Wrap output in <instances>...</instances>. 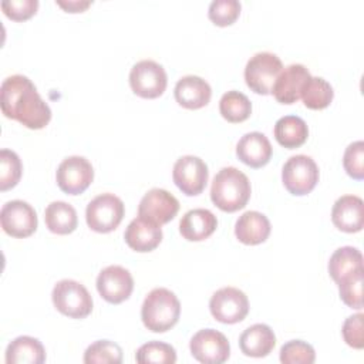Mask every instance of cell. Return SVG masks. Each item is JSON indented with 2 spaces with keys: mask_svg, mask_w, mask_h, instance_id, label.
Wrapping results in <instances>:
<instances>
[{
  "mask_svg": "<svg viewBox=\"0 0 364 364\" xmlns=\"http://www.w3.org/2000/svg\"><path fill=\"white\" fill-rule=\"evenodd\" d=\"M179 210L178 199L165 189L152 188L148 191L138 206V216L155 225L171 222Z\"/></svg>",
  "mask_w": 364,
  "mask_h": 364,
  "instance_id": "cell-15",
  "label": "cell"
},
{
  "mask_svg": "<svg viewBox=\"0 0 364 364\" xmlns=\"http://www.w3.org/2000/svg\"><path fill=\"white\" fill-rule=\"evenodd\" d=\"M46 350L40 340L30 336L14 338L6 348L7 364H43Z\"/></svg>",
  "mask_w": 364,
  "mask_h": 364,
  "instance_id": "cell-24",
  "label": "cell"
},
{
  "mask_svg": "<svg viewBox=\"0 0 364 364\" xmlns=\"http://www.w3.org/2000/svg\"><path fill=\"white\" fill-rule=\"evenodd\" d=\"M363 276L364 269L350 273L337 282L340 299L344 301V304L355 310L363 309Z\"/></svg>",
  "mask_w": 364,
  "mask_h": 364,
  "instance_id": "cell-32",
  "label": "cell"
},
{
  "mask_svg": "<svg viewBox=\"0 0 364 364\" xmlns=\"http://www.w3.org/2000/svg\"><path fill=\"white\" fill-rule=\"evenodd\" d=\"M125 243L135 252L145 253L154 250L162 240V229L159 225L135 218L129 222L124 233Z\"/></svg>",
  "mask_w": 364,
  "mask_h": 364,
  "instance_id": "cell-20",
  "label": "cell"
},
{
  "mask_svg": "<svg viewBox=\"0 0 364 364\" xmlns=\"http://www.w3.org/2000/svg\"><path fill=\"white\" fill-rule=\"evenodd\" d=\"M1 112L30 129H41L51 119L48 104L40 97L36 85L21 74L7 77L0 88Z\"/></svg>",
  "mask_w": 364,
  "mask_h": 364,
  "instance_id": "cell-1",
  "label": "cell"
},
{
  "mask_svg": "<svg viewBox=\"0 0 364 364\" xmlns=\"http://www.w3.org/2000/svg\"><path fill=\"white\" fill-rule=\"evenodd\" d=\"M135 360L141 364H173L176 361V351L171 344L154 340L142 344L136 350Z\"/></svg>",
  "mask_w": 364,
  "mask_h": 364,
  "instance_id": "cell-30",
  "label": "cell"
},
{
  "mask_svg": "<svg viewBox=\"0 0 364 364\" xmlns=\"http://www.w3.org/2000/svg\"><path fill=\"white\" fill-rule=\"evenodd\" d=\"M314 360V348L303 340H290L280 348V361L283 364H313Z\"/></svg>",
  "mask_w": 364,
  "mask_h": 364,
  "instance_id": "cell-34",
  "label": "cell"
},
{
  "mask_svg": "<svg viewBox=\"0 0 364 364\" xmlns=\"http://www.w3.org/2000/svg\"><path fill=\"white\" fill-rule=\"evenodd\" d=\"M276 346V336L273 330L263 323L247 327L239 337V347L247 357L262 358L272 353Z\"/></svg>",
  "mask_w": 364,
  "mask_h": 364,
  "instance_id": "cell-22",
  "label": "cell"
},
{
  "mask_svg": "<svg viewBox=\"0 0 364 364\" xmlns=\"http://www.w3.org/2000/svg\"><path fill=\"white\" fill-rule=\"evenodd\" d=\"M283 70L282 60L269 51L256 53L245 67V81L247 87L260 95L272 92V87Z\"/></svg>",
  "mask_w": 364,
  "mask_h": 364,
  "instance_id": "cell-6",
  "label": "cell"
},
{
  "mask_svg": "<svg viewBox=\"0 0 364 364\" xmlns=\"http://www.w3.org/2000/svg\"><path fill=\"white\" fill-rule=\"evenodd\" d=\"M361 269H364L363 255L357 247L353 246L338 247L328 260V273L336 283L347 274Z\"/></svg>",
  "mask_w": 364,
  "mask_h": 364,
  "instance_id": "cell-27",
  "label": "cell"
},
{
  "mask_svg": "<svg viewBox=\"0 0 364 364\" xmlns=\"http://www.w3.org/2000/svg\"><path fill=\"white\" fill-rule=\"evenodd\" d=\"M3 230L13 237H27L37 229L38 220L34 208L20 199L9 200L0 210Z\"/></svg>",
  "mask_w": 364,
  "mask_h": 364,
  "instance_id": "cell-13",
  "label": "cell"
},
{
  "mask_svg": "<svg viewBox=\"0 0 364 364\" xmlns=\"http://www.w3.org/2000/svg\"><path fill=\"white\" fill-rule=\"evenodd\" d=\"M173 94L181 107L188 109H199L209 104L212 88L208 81L198 75H185L178 80Z\"/></svg>",
  "mask_w": 364,
  "mask_h": 364,
  "instance_id": "cell-19",
  "label": "cell"
},
{
  "mask_svg": "<svg viewBox=\"0 0 364 364\" xmlns=\"http://www.w3.org/2000/svg\"><path fill=\"white\" fill-rule=\"evenodd\" d=\"M216 216L205 208L188 210L179 222V232L183 239L189 242H200L208 239L216 230Z\"/></svg>",
  "mask_w": 364,
  "mask_h": 364,
  "instance_id": "cell-21",
  "label": "cell"
},
{
  "mask_svg": "<svg viewBox=\"0 0 364 364\" xmlns=\"http://www.w3.org/2000/svg\"><path fill=\"white\" fill-rule=\"evenodd\" d=\"M209 171L203 159L195 155H185L176 159L172 169V179L179 191L188 196L202 193L208 183Z\"/></svg>",
  "mask_w": 364,
  "mask_h": 364,
  "instance_id": "cell-12",
  "label": "cell"
},
{
  "mask_svg": "<svg viewBox=\"0 0 364 364\" xmlns=\"http://www.w3.org/2000/svg\"><path fill=\"white\" fill-rule=\"evenodd\" d=\"M334 91L330 82L321 77H311L301 91L303 104L310 109H323L333 101Z\"/></svg>",
  "mask_w": 364,
  "mask_h": 364,
  "instance_id": "cell-29",
  "label": "cell"
},
{
  "mask_svg": "<svg viewBox=\"0 0 364 364\" xmlns=\"http://www.w3.org/2000/svg\"><path fill=\"white\" fill-rule=\"evenodd\" d=\"M363 318H364L363 313L353 314L346 318L343 328H341V334H343V338L347 343V346L357 348V350H361L364 347Z\"/></svg>",
  "mask_w": 364,
  "mask_h": 364,
  "instance_id": "cell-38",
  "label": "cell"
},
{
  "mask_svg": "<svg viewBox=\"0 0 364 364\" xmlns=\"http://www.w3.org/2000/svg\"><path fill=\"white\" fill-rule=\"evenodd\" d=\"M334 226L347 233L360 232L364 226V202L355 195L340 196L331 209Z\"/></svg>",
  "mask_w": 364,
  "mask_h": 364,
  "instance_id": "cell-17",
  "label": "cell"
},
{
  "mask_svg": "<svg viewBox=\"0 0 364 364\" xmlns=\"http://www.w3.org/2000/svg\"><path fill=\"white\" fill-rule=\"evenodd\" d=\"M219 111L229 122H243L252 114V102L243 92L232 90L222 95L219 101Z\"/></svg>",
  "mask_w": 364,
  "mask_h": 364,
  "instance_id": "cell-28",
  "label": "cell"
},
{
  "mask_svg": "<svg viewBox=\"0 0 364 364\" xmlns=\"http://www.w3.org/2000/svg\"><path fill=\"white\" fill-rule=\"evenodd\" d=\"M272 154L273 148L270 141L264 134L257 131L245 134L236 145L237 158L250 168L264 166L270 161Z\"/></svg>",
  "mask_w": 364,
  "mask_h": 364,
  "instance_id": "cell-18",
  "label": "cell"
},
{
  "mask_svg": "<svg viewBox=\"0 0 364 364\" xmlns=\"http://www.w3.org/2000/svg\"><path fill=\"white\" fill-rule=\"evenodd\" d=\"M125 213L124 202L114 193H101L95 196L85 209V220L91 230L108 233L118 228Z\"/></svg>",
  "mask_w": 364,
  "mask_h": 364,
  "instance_id": "cell-5",
  "label": "cell"
},
{
  "mask_svg": "<svg viewBox=\"0 0 364 364\" xmlns=\"http://www.w3.org/2000/svg\"><path fill=\"white\" fill-rule=\"evenodd\" d=\"M282 181L291 195H307L318 182V166L307 155H293L283 165Z\"/></svg>",
  "mask_w": 364,
  "mask_h": 364,
  "instance_id": "cell-7",
  "label": "cell"
},
{
  "mask_svg": "<svg viewBox=\"0 0 364 364\" xmlns=\"http://www.w3.org/2000/svg\"><path fill=\"white\" fill-rule=\"evenodd\" d=\"M343 166L348 176L357 181L364 179V142L355 141L351 142L343 156Z\"/></svg>",
  "mask_w": 364,
  "mask_h": 364,
  "instance_id": "cell-36",
  "label": "cell"
},
{
  "mask_svg": "<svg viewBox=\"0 0 364 364\" xmlns=\"http://www.w3.org/2000/svg\"><path fill=\"white\" fill-rule=\"evenodd\" d=\"M94 179V168L91 162L78 155L65 158L57 168L55 181L58 188L67 195L82 193Z\"/></svg>",
  "mask_w": 364,
  "mask_h": 364,
  "instance_id": "cell-10",
  "label": "cell"
},
{
  "mask_svg": "<svg viewBox=\"0 0 364 364\" xmlns=\"http://www.w3.org/2000/svg\"><path fill=\"white\" fill-rule=\"evenodd\" d=\"M252 188L249 178L235 166L222 168L213 178L210 199L223 212L243 209L250 198Z\"/></svg>",
  "mask_w": 364,
  "mask_h": 364,
  "instance_id": "cell-2",
  "label": "cell"
},
{
  "mask_svg": "<svg viewBox=\"0 0 364 364\" xmlns=\"http://www.w3.org/2000/svg\"><path fill=\"white\" fill-rule=\"evenodd\" d=\"M191 354L202 364H222L230 355L226 336L213 328H203L193 334L189 343Z\"/></svg>",
  "mask_w": 364,
  "mask_h": 364,
  "instance_id": "cell-11",
  "label": "cell"
},
{
  "mask_svg": "<svg viewBox=\"0 0 364 364\" xmlns=\"http://www.w3.org/2000/svg\"><path fill=\"white\" fill-rule=\"evenodd\" d=\"M23 172V165L18 155L11 149H1L0 152V191L14 188Z\"/></svg>",
  "mask_w": 364,
  "mask_h": 364,
  "instance_id": "cell-33",
  "label": "cell"
},
{
  "mask_svg": "<svg viewBox=\"0 0 364 364\" xmlns=\"http://www.w3.org/2000/svg\"><path fill=\"white\" fill-rule=\"evenodd\" d=\"M310 78L311 74L303 64H290L282 70L270 94L282 104H293L301 97V91Z\"/></svg>",
  "mask_w": 364,
  "mask_h": 364,
  "instance_id": "cell-16",
  "label": "cell"
},
{
  "mask_svg": "<svg viewBox=\"0 0 364 364\" xmlns=\"http://www.w3.org/2000/svg\"><path fill=\"white\" fill-rule=\"evenodd\" d=\"M209 310L215 320L223 324L242 321L249 313L247 296L236 287H222L209 300Z\"/></svg>",
  "mask_w": 364,
  "mask_h": 364,
  "instance_id": "cell-9",
  "label": "cell"
},
{
  "mask_svg": "<svg viewBox=\"0 0 364 364\" xmlns=\"http://www.w3.org/2000/svg\"><path fill=\"white\" fill-rule=\"evenodd\" d=\"M273 132L276 141L287 149L301 146L309 136L307 124L297 115H284L279 118L274 124Z\"/></svg>",
  "mask_w": 364,
  "mask_h": 364,
  "instance_id": "cell-25",
  "label": "cell"
},
{
  "mask_svg": "<svg viewBox=\"0 0 364 364\" xmlns=\"http://www.w3.org/2000/svg\"><path fill=\"white\" fill-rule=\"evenodd\" d=\"M44 220L48 230L55 235H68L74 232L78 225L74 206L63 200H54L46 208Z\"/></svg>",
  "mask_w": 364,
  "mask_h": 364,
  "instance_id": "cell-26",
  "label": "cell"
},
{
  "mask_svg": "<svg viewBox=\"0 0 364 364\" xmlns=\"http://www.w3.org/2000/svg\"><path fill=\"white\" fill-rule=\"evenodd\" d=\"M54 307L71 318H84L92 311V297L80 282L63 279L55 283L51 293Z\"/></svg>",
  "mask_w": 364,
  "mask_h": 364,
  "instance_id": "cell-4",
  "label": "cell"
},
{
  "mask_svg": "<svg viewBox=\"0 0 364 364\" xmlns=\"http://www.w3.org/2000/svg\"><path fill=\"white\" fill-rule=\"evenodd\" d=\"M57 4L68 13H81L87 7H90L92 4V1H90V0H85V1L84 0H68V1L57 0Z\"/></svg>",
  "mask_w": 364,
  "mask_h": 364,
  "instance_id": "cell-39",
  "label": "cell"
},
{
  "mask_svg": "<svg viewBox=\"0 0 364 364\" xmlns=\"http://www.w3.org/2000/svg\"><path fill=\"white\" fill-rule=\"evenodd\" d=\"M270 229L267 216L257 210H247L242 213L235 223V235L239 242L250 246L263 243L269 237Z\"/></svg>",
  "mask_w": 364,
  "mask_h": 364,
  "instance_id": "cell-23",
  "label": "cell"
},
{
  "mask_svg": "<svg viewBox=\"0 0 364 364\" xmlns=\"http://www.w3.org/2000/svg\"><path fill=\"white\" fill-rule=\"evenodd\" d=\"M122 361V348L109 340H98L90 344L84 353L85 364H119Z\"/></svg>",
  "mask_w": 364,
  "mask_h": 364,
  "instance_id": "cell-31",
  "label": "cell"
},
{
  "mask_svg": "<svg viewBox=\"0 0 364 364\" xmlns=\"http://www.w3.org/2000/svg\"><path fill=\"white\" fill-rule=\"evenodd\" d=\"M38 9V0H3L1 10L3 13L14 20L23 21L36 14Z\"/></svg>",
  "mask_w": 364,
  "mask_h": 364,
  "instance_id": "cell-37",
  "label": "cell"
},
{
  "mask_svg": "<svg viewBox=\"0 0 364 364\" xmlns=\"http://www.w3.org/2000/svg\"><path fill=\"white\" fill-rule=\"evenodd\" d=\"M181 303L173 291L156 287L148 293L141 307L144 326L154 333L171 330L179 320Z\"/></svg>",
  "mask_w": 364,
  "mask_h": 364,
  "instance_id": "cell-3",
  "label": "cell"
},
{
  "mask_svg": "<svg viewBox=\"0 0 364 364\" xmlns=\"http://www.w3.org/2000/svg\"><path fill=\"white\" fill-rule=\"evenodd\" d=\"M242 4L237 0H213L209 4L208 16L216 26L226 27L236 21L240 14Z\"/></svg>",
  "mask_w": 364,
  "mask_h": 364,
  "instance_id": "cell-35",
  "label": "cell"
},
{
  "mask_svg": "<svg viewBox=\"0 0 364 364\" xmlns=\"http://www.w3.org/2000/svg\"><path fill=\"white\" fill-rule=\"evenodd\" d=\"M168 84L165 68L154 60H141L129 71V85L134 94L142 98H158Z\"/></svg>",
  "mask_w": 364,
  "mask_h": 364,
  "instance_id": "cell-8",
  "label": "cell"
},
{
  "mask_svg": "<svg viewBox=\"0 0 364 364\" xmlns=\"http://www.w3.org/2000/svg\"><path fill=\"white\" fill-rule=\"evenodd\" d=\"M97 290L105 301L119 304L129 299L134 290L132 274L122 266H107L97 276Z\"/></svg>",
  "mask_w": 364,
  "mask_h": 364,
  "instance_id": "cell-14",
  "label": "cell"
}]
</instances>
